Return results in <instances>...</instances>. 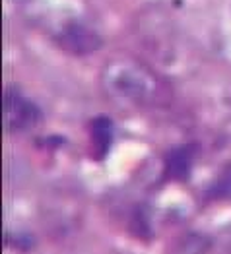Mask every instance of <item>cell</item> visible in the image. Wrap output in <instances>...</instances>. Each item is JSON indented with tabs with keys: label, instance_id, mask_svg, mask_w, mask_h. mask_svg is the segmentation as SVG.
<instances>
[{
	"label": "cell",
	"instance_id": "1",
	"mask_svg": "<svg viewBox=\"0 0 231 254\" xmlns=\"http://www.w3.org/2000/svg\"><path fill=\"white\" fill-rule=\"evenodd\" d=\"M41 113L29 99L21 97L14 89H8L4 93V123L10 130L33 127L39 121Z\"/></svg>",
	"mask_w": 231,
	"mask_h": 254
},
{
	"label": "cell",
	"instance_id": "2",
	"mask_svg": "<svg viewBox=\"0 0 231 254\" xmlns=\"http://www.w3.org/2000/svg\"><path fill=\"white\" fill-rule=\"evenodd\" d=\"M61 45H63L64 49L72 51V53L82 55V53H89V51L97 49L99 37H97L93 31L85 29L84 25L72 23V25H68L63 31V35H61Z\"/></svg>",
	"mask_w": 231,
	"mask_h": 254
},
{
	"label": "cell",
	"instance_id": "3",
	"mask_svg": "<svg viewBox=\"0 0 231 254\" xmlns=\"http://www.w3.org/2000/svg\"><path fill=\"white\" fill-rule=\"evenodd\" d=\"M192 159H194V148L192 146L175 148L167 155V173L173 179L185 181L189 177L190 167H192Z\"/></svg>",
	"mask_w": 231,
	"mask_h": 254
},
{
	"label": "cell",
	"instance_id": "4",
	"mask_svg": "<svg viewBox=\"0 0 231 254\" xmlns=\"http://www.w3.org/2000/svg\"><path fill=\"white\" fill-rule=\"evenodd\" d=\"M111 140H113V123L107 117H97L91 123V144H93V153L97 159L105 157Z\"/></svg>",
	"mask_w": 231,
	"mask_h": 254
}]
</instances>
